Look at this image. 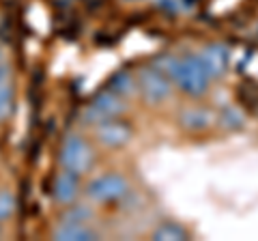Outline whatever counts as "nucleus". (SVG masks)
<instances>
[{
	"instance_id": "obj_7",
	"label": "nucleus",
	"mask_w": 258,
	"mask_h": 241,
	"mask_svg": "<svg viewBox=\"0 0 258 241\" xmlns=\"http://www.w3.org/2000/svg\"><path fill=\"white\" fill-rule=\"evenodd\" d=\"M228 58H230V54H228V50H226L224 45H209L198 56L200 65L205 67L209 78L224 76L226 69H228Z\"/></svg>"
},
{
	"instance_id": "obj_6",
	"label": "nucleus",
	"mask_w": 258,
	"mask_h": 241,
	"mask_svg": "<svg viewBox=\"0 0 258 241\" xmlns=\"http://www.w3.org/2000/svg\"><path fill=\"white\" fill-rule=\"evenodd\" d=\"M97 140H99L103 147L108 149H118L123 147V144H127L129 140H132V127H129L127 123H123V120H103V123L97 125Z\"/></svg>"
},
{
	"instance_id": "obj_11",
	"label": "nucleus",
	"mask_w": 258,
	"mask_h": 241,
	"mask_svg": "<svg viewBox=\"0 0 258 241\" xmlns=\"http://www.w3.org/2000/svg\"><path fill=\"white\" fill-rule=\"evenodd\" d=\"M153 239L155 241H185V239H189V235L183 226H179V224L166 222L153 232Z\"/></svg>"
},
{
	"instance_id": "obj_16",
	"label": "nucleus",
	"mask_w": 258,
	"mask_h": 241,
	"mask_svg": "<svg viewBox=\"0 0 258 241\" xmlns=\"http://www.w3.org/2000/svg\"><path fill=\"white\" fill-rule=\"evenodd\" d=\"M86 215H88V211H86L84 207H74V211H71L64 220H69V222H82V218H86Z\"/></svg>"
},
{
	"instance_id": "obj_5",
	"label": "nucleus",
	"mask_w": 258,
	"mask_h": 241,
	"mask_svg": "<svg viewBox=\"0 0 258 241\" xmlns=\"http://www.w3.org/2000/svg\"><path fill=\"white\" fill-rule=\"evenodd\" d=\"M123 110H125L123 97L116 93H112L108 88V91L97 95V97L91 101V106L84 110V120L91 125H99L103 120H110V118H116L118 114H123Z\"/></svg>"
},
{
	"instance_id": "obj_2",
	"label": "nucleus",
	"mask_w": 258,
	"mask_h": 241,
	"mask_svg": "<svg viewBox=\"0 0 258 241\" xmlns=\"http://www.w3.org/2000/svg\"><path fill=\"white\" fill-rule=\"evenodd\" d=\"M93 147L88 144L82 136L78 134H71L64 138L62 147H60V166L62 170H69L74 174H84L91 170L93 166Z\"/></svg>"
},
{
	"instance_id": "obj_18",
	"label": "nucleus",
	"mask_w": 258,
	"mask_h": 241,
	"mask_svg": "<svg viewBox=\"0 0 258 241\" xmlns=\"http://www.w3.org/2000/svg\"><path fill=\"white\" fill-rule=\"evenodd\" d=\"M0 63H5V52H3V47H0Z\"/></svg>"
},
{
	"instance_id": "obj_14",
	"label": "nucleus",
	"mask_w": 258,
	"mask_h": 241,
	"mask_svg": "<svg viewBox=\"0 0 258 241\" xmlns=\"http://www.w3.org/2000/svg\"><path fill=\"white\" fill-rule=\"evenodd\" d=\"M13 99H15V91H13V86L9 82V78L0 80V118H5L11 112Z\"/></svg>"
},
{
	"instance_id": "obj_17",
	"label": "nucleus",
	"mask_w": 258,
	"mask_h": 241,
	"mask_svg": "<svg viewBox=\"0 0 258 241\" xmlns=\"http://www.w3.org/2000/svg\"><path fill=\"white\" fill-rule=\"evenodd\" d=\"M7 78H9V67H7V63H0V80Z\"/></svg>"
},
{
	"instance_id": "obj_3",
	"label": "nucleus",
	"mask_w": 258,
	"mask_h": 241,
	"mask_svg": "<svg viewBox=\"0 0 258 241\" xmlns=\"http://www.w3.org/2000/svg\"><path fill=\"white\" fill-rule=\"evenodd\" d=\"M140 86V93L142 97L147 99L151 106H157V103L166 101L170 97V91H172V84H170V78H168L164 71H159L155 65L153 67H142L138 71V82Z\"/></svg>"
},
{
	"instance_id": "obj_15",
	"label": "nucleus",
	"mask_w": 258,
	"mask_h": 241,
	"mask_svg": "<svg viewBox=\"0 0 258 241\" xmlns=\"http://www.w3.org/2000/svg\"><path fill=\"white\" fill-rule=\"evenodd\" d=\"M18 209V200L11 192H0V222L3 220H9L11 215L15 213Z\"/></svg>"
},
{
	"instance_id": "obj_8",
	"label": "nucleus",
	"mask_w": 258,
	"mask_h": 241,
	"mask_svg": "<svg viewBox=\"0 0 258 241\" xmlns=\"http://www.w3.org/2000/svg\"><path fill=\"white\" fill-rule=\"evenodd\" d=\"M80 192V174H74L69 170H62L54 176L52 183V196L56 203L60 205H71Z\"/></svg>"
},
{
	"instance_id": "obj_9",
	"label": "nucleus",
	"mask_w": 258,
	"mask_h": 241,
	"mask_svg": "<svg viewBox=\"0 0 258 241\" xmlns=\"http://www.w3.org/2000/svg\"><path fill=\"white\" fill-rule=\"evenodd\" d=\"M215 120V114L207 108H200V106H194V108H185L181 114H179V123L185 127V130H191V132H203L207 130Z\"/></svg>"
},
{
	"instance_id": "obj_12",
	"label": "nucleus",
	"mask_w": 258,
	"mask_h": 241,
	"mask_svg": "<svg viewBox=\"0 0 258 241\" xmlns=\"http://www.w3.org/2000/svg\"><path fill=\"white\" fill-rule=\"evenodd\" d=\"M220 123L226 127V130H241V127L245 125V116L243 112H241L239 108H224L222 114H220Z\"/></svg>"
},
{
	"instance_id": "obj_13",
	"label": "nucleus",
	"mask_w": 258,
	"mask_h": 241,
	"mask_svg": "<svg viewBox=\"0 0 258 241\" xmlns=\"http://www.w3.org/2000/svg\"><path fill=\"white\" fill-rule=\"evenodd\" d=\"M134 86H136V82H134L132 74H127V71H120V74H116L114 78L110 80V91L120 95V97L127 95V93H132Z\"/></svg>"
},
{
	"instance_id": "obj_10",
	"label": "nucleus",
	"mask_w": 258,
	"mask_h": 241,
	"mask_svg": "<svg viewBox=\"0 0 258 241\" xmlns=\"http://www.w3.org/2000/svg\"><path fill=\"white\" fill-rule=\"evenodd\" d=\"M52 237L58 241H93V239H97L95 230L84 226L82 222H69V220H64L60 226L54 230Z\"/></svg>"
},
{
	"instance_id": "obj_19",
	"label": "nucleus",
	"mask_w": 258,
	"mask_h": 241,
	"mask_svg": "<svg viewBox=\"0 0 258 241\" xmlns=\"http://www.w3.org/2000/svg\"><path fill=\"white\" fill-rule=\"evenodd\" d=\"M0 235H3V230H0Z\"/></svg>"
},
{
	"instance_id": "obj_4",
	"label": "nucleus",
	"mask_w": 258,
	"mask_h": 241,
	"mask_svg": "<svg viewBox=\"0 0 258 241\" xmlns=\"http://www.w3.org/2000/svg\"><path fill=\"white\" fill-rule=\"evenodd\" d=\"M129 183L125 181V176H120L116 172L110 174H101L93 179L86 186V194L95 203H112V200H118L127 194Z\"/></svg>"
},
{
	"instance_id": "obj_1",
	"label": "nucleus",
	"mask_w": 258,
	"mask_h": 241,
	"mask_svg": "<svg viewBox=\"0 0 258 241\" xmlns=\"http://www.w3.org/2000/svg\"><path fill=\"white\" fill-rule=\"evenodd\" d=\"M170 78L189 97H200L209 88V76H207L205 67L200 65L198 56H185V58L176 61V67Z\"/></svg>"
}]
</instances>
